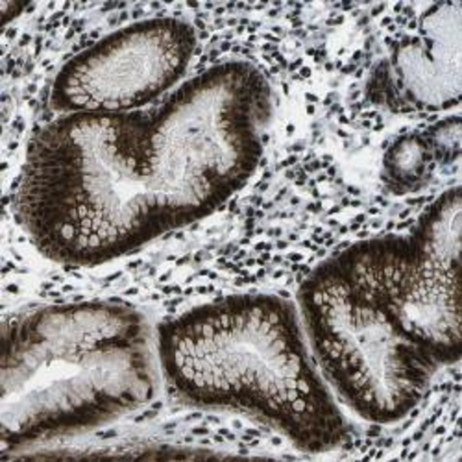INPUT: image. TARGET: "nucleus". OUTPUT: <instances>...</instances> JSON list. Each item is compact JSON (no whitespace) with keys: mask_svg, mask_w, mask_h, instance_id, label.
Here are the masks:
<instances>
[{"mask_svg":"<svg viewBox=\"0 0 462 462\" xmlns=\"http://www.w3.org/2000/svg\"><path fill=\"white\" fill-rule=\"evenodd\" d=\"M273 89L246 61L215 65L160 104L70 113L28 143L14 211L32 246L100 266L200 222L255 174Z\"/></svg>","mask_w":462,"mask_h":462,"instance_id":"1","label":"nucleus"},{"mask_svg":"<svg viewBox=\"0 0 462 462\" xmlns=\"http://www.w3.org/2000/svg\"><path fill=\"white\" fill-rule=\"evenodd\" d=\"M156 354L162 381L183 405L248 416L307 453L350 437L287 298L245 292L190 307L158 326Z\"/></svg>","mask_w":462,"mask_h":462,"instance_id":"2","label":"nucleus"},{"mask_svg":"<svg viewBox=\"0 0 462 462\" xmlns=\"http://www.w3.org/2000/svg\"><path fill=\"white\" fill-rule=\"evenodd\" d=\"M0 383L5 451L88 433L156 398V333L121 301L32 307L5 322Z\"/></svg>","mask_w":462,"mask_h":462,"instance_id":"3","label":"nucleus"},{"mask_svg":"<svg viewBox=\"0 0 462 462\" xmlns=\"http://www.w3.org/2000/svg\"><path fill=\"white\" fill-rule=\"evenodd\" d=\"M298 311L329 389L366 421L387 426L411 414L440 370L359 287L337 255L301 282Z\"/></svg>","mask_w":462,"mask_h":462,"instance_id":"4","label":"nucleus"},{"mask_svg":"<svg viewBox=\"0 0 462 462\" xmlns=\"http://www.w3.org/2000/svg\"><path fill=\"white\" fill-rule=\"evenodd\" d=\"M462 202L444 190L409 234L383 236L337 254L359 287L440 368L462 352Z\"/></svg>","mask_w":462,"mask_h":462,"instance_id":"5","label":"nucleus"},{"mask_svg":"<svg viewBox=\"0 0 462 462\" xmlns=\"http://www.w3.org/2000/svg\"><path fill=\"white\" fill-rule=\"evenodd\" d=\"M197 52V32L178 17L115 30L72 56L56 74L51 104L60 115L130 113L171 95Z\"/></svg>","mask_w":462,"mask_h":462,"instance_id":"6","label":"nucleus"},{"mask_svg":"<svg viewBox=\"0 0 462 462\" xmlns=\"http://www.w3.org/2000/svg\"><path fill=\"white\" fill-rule=\"evenodd\" d=\"M460 3L430 6L372 70L366 95L398 115L440 113L457 107L460 74Z\"/></svg>","mask_w":462,"mask_h":462,"instance_id":"7","label":"nucleus"},{"mask_svg":"<svg viewBox=\"0 0 462 462\" xmlns=\"http://www.w3.org/2000/svg\"><path fill=\"white\" fill-rule=\"evenodd\" d=\"M458 115L442 119L423 132L398 137L383 156V181L396 195H407L428 185L437 169L458 160Z\"/></svg>","mask_w":462,"mask_h":462,"instance_id":"8","label":"nucleus"}]
</instances>
